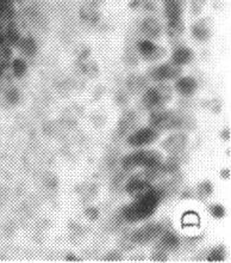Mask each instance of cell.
<instances>
[{"instance_id":"cell-1","label":"cell","mask_w":231,"mask_h":263,"mask_svg":"<svg viewBox=\"0 0 231 263\" xmlns=\"http://www.w3.org/2000/svg\"><path fill=\"white\" fill-rule=\"evenodd\" d=\"M162 200L157 188H152L149 192L142 196L136 197L134 202L123 208L122 218L129 222L141 221L143 219L149 218Z\"/></svg>"},{"instance_id":"cell-2","label":"cell","mask_w":231,"mask_h":263,"mask_svg":"<svg viewBox=\"0 0 231 263\" xmlns=\"http://www.w3.org/2000/svg\"><path fill=\"white\" fill-rule=\"evenodd\" d=\"M150 126L156 130L170 129H193L196 127V121L188 115L177 112L173 110H166L160 108L152 110L149 118Z\"/></svg>"},{"instance_id":"cell-3","label":"cell","mask_w":231,"mask_h":263,"mask_svg":"<svg viewBox=\"0 0 231 263\" xmlns=\"http://www.w3.org/2000/svg\"><path fill=\"white\" fill-rule=\"evenodd\" d=\"M162 162V156L161 153L154 149H141L130 153L122 159L123 169L128 171L136 169V167H152L156 166Z\"/></svg>"},{"instance_id":"cell-4","label":"cell","mask_w":231,"mask_h":263,"mask_svg":"<svg viewBox=\"0 0 231 263\" xmlns=\"http://www.w3.org/2000/svg\"><path fill=\"white\" fill-rule=\"evenodd\" d=\"M172 87L168 84L161 82L157 85L149 87L145 93L142 96L141 103L142 107L148 110H155V109L163 108V105L172 98Z\"/></svg>"},{"instance_id":"cell-5","label":"cell","mask_w":231,"mask_h":263,"mask_svg":"<svg viewBox=\"0 0 231 263\" xmlns=\"http://www.w3.org/2000/svg\"><path fill=\"white\" fill-rule=\"evenodd\" d=\"M164 230L167 229L163 222H152L134 231L130 235V238L134 244H145L159 237Z\"/></svg>"},{"instance_id":"cell-6","label":"cell","mask_w":231,"mask_h":263,"mask_svg":"<svg viewBox=\"0 0 231 263\" xmlns=\"http://www.w3.org/2000/svg\"><path fill=\"white\" fill-rule=\"evenodd\" d=\"M181 73V67L180 66L174 65L173 63H167L160 66H156V67H153L149 69V78L154 80V82L161 83L166 82V80L175 79L177 77L180 76Z\"/></svg>"},{"instance_id":"cell-7","label":"cell","mask_w":231,"mask_h":263,"mask_svg":"<svg viewBox=\"0 0 231 263\" xmlns=\"http://www.w3.org/2000/svg\"><path fill=\"white\" fill-rule=\"evenodd\" d=\"M124 189H125L128 194L136 199V197L142 196L152 189V182L146 180L143 173H139L127 181V183L124 184Z\"/></svg>"},{"instance_id":"cell-8","label":"cell","mask_w":231,"mask_h":263,"mask_svg":"<svg viewBox=\"0 0 231 263\" xmlns=\"http://www.w3.org/2000/svg\"><path fill=\"white\" fill-rule=\"evenodd\" d=\"M157 139H159V132L153 127H145V128H141L131 133L128 137V144L133 147H141V146L152 144Z\"/></svg>"},{"instance_id":"cell-9","label":"cell","mask_w":231,"mask_h":263,"mask_svg":"<svg viewBox=\"0 0 231 263\" xmlns=\"http://www.w3.org/2000/svg\"><path fill=\"white\" fill-rule=\"evenodd\" d=\"M137 52L141 54L144 60L148 61H157L161 58L164 57L166 54V49L162 47L156 46L152 40L143 39L139 40L137 42Z\"/></svg>"},{"instance_id":"cell-10","label":"cell","mask_w":231,"mask_h":263,"mask_svg":"<svg viewBox=\"0 0 231 263\" xmlns=\"http://www.w3.org/2000/svg\"><path fill=\"white\" fill-rule=\"evenodd\" d=\"M187 145V135L185 133H175L168 137L162 142V147L171 155L184 152Z\"/></svg>"},{"instance_id":"cell-11","label":"cell","mask_w":231,"mask_h":263,"mask_svg":"<svg viewBox=\"0 0 231 263\" xmlns=\"http://www.w3.org/2000/svg\"><path fill=\"white\" fill-rule=\"evenodd\" d=\"M139 30L146 39L149 40H155L160 37L161 32H162V25L155 17L149 16L145 17L144 20L139 24Z\"/></svg>"},{"instance_id":"cell-12","label":"cell","mask_w":231,"mask_h":263,"mask_svg":"<svg viewBox=\"0 0 231 263\" xmlns=\"http://www.w3.org/2000/svg\"><path fill=\"white\" fill-rule=\"evenodd\" d=\"M191 32H192V36L197 40V41H207V40L211 37L212 21L210 18H201V20L196 22V23L192 25Z\"/></svg>"},{"instance_id":"cell-13","label":"cell","mask_w":231,"mask_h":263,"mask_svg":"<svg viewBox=\"0 0 231 263\" xmlns=\"http://www.w3.org/2000/svg\"><path fill=\"white\" fill-rule=\"evenodd\" d=\"M180 246V238H179L178 235L171 230H164V231L160 235V240L157 243V247L159 249H162L164 251L168 250H175L177 248Z\"/></svg>"},{"instance_id":"cell-14","label":"cell","mask_w":231,"mask_h":263,"mask_svg":"<svg viewBox=\"0 0 231 263\" xmlns=\"http://www.w3.org/2000/svg\"><path fill=\"white\" fill-rule=\"evenodd\" d=\"M186 0H166L164 2V14L168 21L179 20L182 16Z\"/></svg>"},{"instance_id":"cell-15","label":"cell","mask_w":231,"mask_h":263,"mask_svg":"<svg viewBox=\"0 0 231 263\" xmlns=\"http://www.w3.org/2000/svg\"><path fill=\"white\" fill-rule=\"evenodd\" d=\"M136 125H137L136 114H135L133 110H128L124 112V114L122 115V118H120L119 123H118V128H117V130H118L119 135L124 137L125 134L130 133V132L135 128V126Z\"/></svg>"},{"instance_id":"cell-16","label":"cell","mask_w":231,"mask_h":263,"mask_svg":"<svg viewBox=\"0 0 231 263\" xmlns=\"http://www.w3.org/2000/svg\"><path fill=\"white\" fill-rule=\"evenodd\" d=\"M198 87L197 80L192 78V77H182V78H179L175 83V89L178 90V92L181 95V96L188 97L192 96V95L196 92Z\"/></svg>"},{"instance_id":"cell-17","label":"cell","mask_w":231,"mask_h":263,"mask_svg":"<svg viewBox=\"0 0 231 263\" xmlns=\"http://www.w3.org/2000/svg\"><path fill=\"white\" fill-rule=\"evenodd\" d=\"M193 57H194V54H193L192 49L181 46V47H179V48L175 49L173 54H172L171 61L174 65L180 66V67H181V66L191 63V61H192V59H193Z\"/></svg>"},{"instance_id":"cell-18","label":"cell","mask_w":231,"mask_h":263,"mask_svg":"<svg viewBox=\"0 0 231 263\" xmlns=\"http://www.w3.org/2000/svg\"><path fill=\"white\" fill-rule=\"evenodd\" d=\"M146 84H148V82H146L144 77L137 74L130 76L129 78L127 79V90L129 91L130 93L137 95L145 89Z\"/></svg>"},{"instance_id":"cell-19","label":"cell","mask_w":231,"mask_h":263,"mask_svg":"<svg viewBox=\"0 0 231 263\" xmlns=\"http://www.w3.org/2000/svg\"><path fill=\"white\" fill-rule=\"evenodd\" d=\"M17 47L25 57L31 58V57H34L36 53H37V43H36V41L31 37V36H28V37H22L20 41L18 42Z\"/></svg>"},{"instance_id":"cell-20","label":"cell","mask_w":231,"mask_h":263,"mask_svg":"<svg viewBox=\"0 0 231 263\" xmlns=\"http://www.w3.org/2000/svg\"><path fill=\"white\" fill-rule=\"evenodd\" d=\"M5 39H6V43H9L10 46H17L18 42L20 41L22 36L19 32V29H18L17 24L14 22H10L7 24L6 31H5Z\"/></svg>"},{"instance_id":"cell-21","label":"cell","mask_w":231,"mask_h":263,"mask_svg":"<svg viewBox=\"0 0 231 263\" xmlns=\"http://www.w3.org/2000/svg\"><path fill=\"white\" fill-rule=\"evenodd\" d=\"M185 31V25L184 22L181 21V18L174 21H168V27H167V32L168 36L172 39H178L184 34Z\"/></svg>"},{"instance_id":"cell-22","label":"cell","mask_w":231,"mask_h":263,"mask_svg":"<svg viewBox=\"0 0 231 263\" xmlns=\"http://www.w3.org/2000/svg\"><path fill=\"white\" fill-rule=\"evenodd\" d=\"M11 67H12L14 77H17V78H22L28 71V65L23 59H14L12 61Z\"/></svg>"},{"instance_id":"cell-23","label":"cell","mask_w":231,"mask_h":263,"mask_svg":"<svg viewBox=\"0 0 231 263\" xmlns=\"http://www.w3.org/2000/svg\"><path fill=\"white\" fill-rule=\"evenodd\" d=\"M224 257H225V249L223 247H217L210 251V254H208L207 256V261L221 262L224 260Z\"/></svg>"},{"instance_id":"cell-24","label":"cell","mask_w":231,"mask_h":263,"mask_svg":"<svg viewBox=\"0 0 231 263\" xmlns=\"http://www.w3.org/2000/svg\"><path fill=\"white\" fill-rule=\"evenodd\" d=\"M212 191H214V188H212V184L210 182H203V183L198 185V195H199V199H206L208 195H211Z\"/></svg>"},{"instance_id":"cell-25","label":"cell","mask_w":231,"mask_h":263,"mask_svg":"<svg viewBox=\"0 0 231 263\" xmlns=\"http://www.w3.org/2000/svg\"><path fill=\"white\" fill-rule=\"evenodd\" d=\"M205 4H206V0H191V13L193 16H198V14L201 13L203 11Z\"/></svg>"},{"instance_id":"cell-26","label":"cell","mask_w":231,"mask_h":263,"mask_svg":"<svg viewBox=\"0 0 231 263\" xmlns=\"http://www.w3.org/2000/svg\"><path fill=\"white\" fill-rule=\"evenodd\" d=\"M127 173L128 171L124 170V173H120L117 175V176L113 178L112 181V188L113 189H120L124 185V183H125V178H127Z\"/></svg>"},{"instance_id":"cell-27","label":"cell","mask_w":231,"mask_h":263,"mask_svg":"<svg viewBox=\"0 0 231 263\" xmlns=\"http://www.w3.org/2000/svg\"><path fill=\"white\" fill-rule=\"evenodd\" d=\"M208 211H210V213L212 214V217L215 218H223L225 214V210L224 207L222 206V204H211L210 208H208Z\"/></svg>"},{"instance_id":"cell-28","label":"cell","mask_w":231,"mask_h":263,"mask_svg":"<svg viewBox=\"0 0 231 263\" xmlns=\"http://www.w3.org/2000/svg\"><path fill=\"white\" fill-rule=\"evenodd\" d=\"M19 91H18L17 89H10L7 90L6 92V101L9 102V103L11 104H16L18 103V101H19Z\"/></svg>"},{"instance_id":"cell-29","label":"cell","mask_w":231,"mask_h":263,"mask_svg":"<svg viewBox=\"0 0 231 263\" xmlns=\"http://www.w3.org/2000/svg\"><path fill=\"white\" fill-rule=\"evenodd\" d=\"M81 69L83 71L85 74H90V76H95L98 72V68H97V65L94 63H91V64H81Z\"/></svg>"},{"instance_id":"cell-30","label":"cell","mask_w":231,"mask_h":263,"mask_svg":"<svg viewBox=\"0 0 231 263\" xmlns=\"http://www.w3.org/2000/svg\"><path fill=\"white\" fill-rule=\"evenodd\" d=\"M125 61L129 65H137L138 59L135 49H128L125 53Z\"/></svg>"},{"instance_id":"cell-31","label":"cell","mask_w":231,"mask_h":263,"mask_svg":"<svg viewBox=\"0 0 231 263\" xmlns=\"http://www.w3.org/2000/svg\"><path fill=\"white\" fill-rule=\"evenodd\" d=\"M152 258L154 261H157V262H162V261H166L167 260V256H166V251L162 250V249H159V248H156V251L153 254Z\"/></svg>"},{"instance_id":"cell-32","label":"cell","mask_w":231,"mask_h":263,"mask_svg":"<svg viewBox=\"0 0 231 263\" xmlns=\"http://www.w3.org/2000/svg\"><path fill=\"white\" fill-rule=\"evenodd\" d=\"M85 214L91 219V220H95V219H98L99 217V211L94 207H90L85 211Z\"/></svg>"},{"instance_id":"cell-33","label":"cell","mask_w":231,"mask_h":263,"mask_svg":"<svg viewBox=\"0 0 231 263\" xmlns=\"http://www.w3.org/2000/svg\"><path fill=\"white\" fill-rule=\"evenodd\" d=\"M207 105H208V108H210L214 112H218L219 110H221V102H219L218 100L208 101Z\"/></svg>"},{"instance_id":"cell-34","label":"cell","mask_w":231,"mask_h":263,"mask_svg":"<svg viewBox=\"0 0 231 263\" xmlns=\"http://www.w3.org/2000/svg\"><path fill=\"white\" fill-rule=\"evenodd\" d=\"M116 101H117V103L120 104V105L125 104V103H127V101H128V96H127V93H125V92H123V91H119V92L116 95Z\"/></svg>"},{"instance_id":"cell-35","label":"cell","mask_w":231,"mask_h":263,"mask_svg":"<svg viewBox=\"0 0 231 263\" xmlns=\"http://www.w3.org/2000/svg\"><path fill=\"white\" fill-rule=\"evenodd\" d=\"M106 261H118L120 260V254L117 253V251H113V253H110L108 256L105 257Z\"/></svg>"},{"instance_id":"cell-36","label":"cell","mask_w":231,"mask_h":263,"mask_svg":"<svg viewBox=\"0 0 231 263\" xmlns=\"http://www.w3.org/2000/svg\"><path fill=\"white\" fill-rule=\"evenodd\" d=\"M6 45V39H5V32L2 30V25H0V48Z\"/></svg>"},{"instance_id":"cell-37","label":"cell","mask_w":231,"mask_h":263,"mask_svg":"<svg viewBox=\"0 0 231 263\" xmlns=\"http://www.w3.org/2000/svg\"><path fill=\"white\" fill-rule=\"evenodd\" d=\"M144 2L145 0H133V3H131L130 5H131V7H135V9H136V7H138L142 3H144Z\"/></svg>"},{"instance_id":"cell-38","label":"cell","mask_w":231,"mask_h":263,"mask_svg":"<svg viewBox=\"0 0 231 263\" xmlns=\"http://www.w3.org/2000/svg\"><path fill=\"white\" fill-rule=\"evenodd\" d=\"M221 175L223 176V178H225V180H228V178L230 177V170H229V169L223 170L222 173H221Z\"/></svg>"},{"instance_id":"cell-39","label":"cell","mask_w":231,"mask_h":263,"mask_svg":"<svg viewBox=\"0 0 231 263\" xmlns=\"http://www.w3.org/2000/svg\"><path fill=\"white\" fill-rule=\"evenodd\" d=\"M222 137L224 138L225 140H229V139H230V130H229V129H225V130L222 133Z\"/></svg>"},{"instance_id":"cell-40","label":"cell","mask_w":231,"mask_h":263,"mask_svg":"<svg viewBox=\"0 0 231 263\" xmlns=\"http://www.w3.org/2000/svg\"><path fill=\"white\" fill-rule=\"evenodd\" d=\"M66 258H67V261H76V260H78V258H76L75 256H72V254L67 255V257H66Z\"/></svg>"},{"instance_id":"cell-41","label":"cell","mask_w":231,"mask_h":263,"mask_svg":"<svg viewBox=\"0 0 231 263\" xmlns=\"http://www.w3.org/2000/svg\"><path fill=\"white\" fill-rule=\"evenodd\" d=\"M161 2H166V0H161Z\"/></svg>"}]
</instances>
